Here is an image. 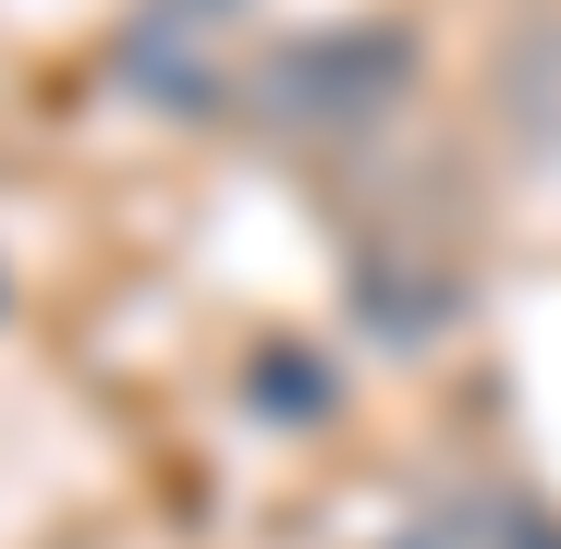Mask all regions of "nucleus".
<instances>
[]
</instances>
